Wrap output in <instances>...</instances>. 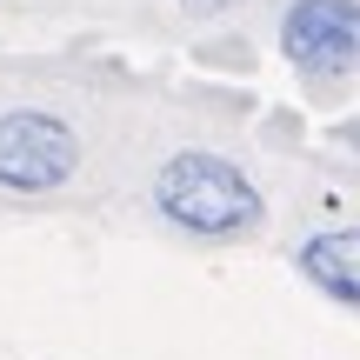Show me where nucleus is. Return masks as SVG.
Returning a JSON list of instances; mask_svg holds the SVG:
<instances>
[{"label": "nucleus", "mask_w": 360, "mask_h": 360, "mask_svg": "<svg viewBox=\"0 0 360 360\" xmlns=\"http://www.w3.org/2000/svg\"><path fill=\"white\" fill-rule=\"evenodd\" d=\"M154 200L174 227L200 233V240H227V233L260 227V187L220 154H174L154 180Z\"/></svg>", "instance_id": "1"}, {"label": "nucleus", "mask_w": 360, "mask_h": 360, "mask_svg": "<svg viewBox=\"0 0 360 360\" xmlns=\"http://www.w3.org/2000/svg\"><path fill=\"white\" fill-rule=\"evenodd\" d=\"M281 47L300 74L340 80L360 60V0H294L281 20Z\"/></svg>", "instance_id": "3"}, {"label": "nucleus", "mask_w": 360, "mask_h": 360, "mask_svg": "<svg viewBox=\"0 0 360 360\" xmlns=\"http://www.w3.org/2000/svg\"><path fill=\"white\" fill-rule=\"evenodd\" d=\"M180 7H187V13H227L233 0H180Z\"/></svg>", "instance_id": "5"}, {"label": "nucleus", "mask_w": 360, "mask_h": 360, "mask_svg": "<svg viewBox=\"0 0 360 360\" xmlns=\"http://www.w3.org/2000/svg\"><path fill=\"white\" fill-rule=\"evenodd\" d=\"M300 274H307L321 294L360 307V227H334V233H307L300 240Z\"/></svg>", "instance_id": "4"}, {"label": "nucleus", "mask_w": 360, "mask_h": 360, "mask_svg": "<svg viewBox=\"0 0 360 360\" xmlns=\"http://www.w3.org/2000/svg\"><path fill=\"white\" fill-rule=\"evenodd\" d=\"M80 160V141L67 120L40 114V107H13L0 114V187L7 193H53Z\"/></svg>", "instance_id": "2"}]
</instances>
